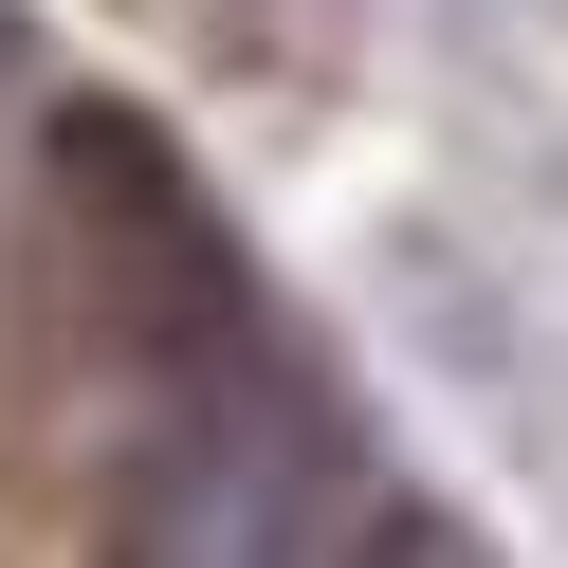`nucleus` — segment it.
I'll use <instances>...</instances> for the list:
<instances>
[{
  "mask_svg": "<svg viewBox=\"0 0 568 568\" xmlns=\"http://www.w3.org/2000/svg\"><path fill=\"white\" fill-rule=\"evenodd\" d=\"M38 148H55V202H74V239H92V275H111V312H129L148 367H221V348L275 331L257 275H239V239H221V202H202V165L165 148V129L55 111Z\"/></svg>",
  "mask_w": 568,
  "mask_h": 568,
  "instance_id": "f257e3e1",
  "label": "nucleus"
},
{
  "mask_svg": "<svg viewBox=\"0 0 568 568\" xmlns=\"http://www.w3.org/2000/svg\"><path fill=\"white\" fill-rule=\"evenodd\" d=\"M0 74H19V19H0Z\"/></svg>",
  "mask_w": 568,
  "mask_h": 568,
  "instance_id": "f03ea898",
  "label": "nucleus"
}]
</instances>
